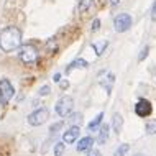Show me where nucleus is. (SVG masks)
I'll list each match as a JSON object with an SVG mask.
<instances>
[{
	"instance_id": "1",
	"label": "nucleus",
	"mask_w": 156,
	"mask_h": 156,
	"mask_svg": "<svg viewBox=\"0 0 156 156\" xmlns=\"http://www.w3.org/2000/svg\"><path fill=\"white\" fill-rule=\"evenodd\" d=\"M23 44V33L18 27H7L0 31V49L3 53H13Z\"/></svg>"
},
{
	"instance_id": "2",
	"label": "nucleus",
	"mask_w": 156,
	"mask_h": 156,
	"mask_svg": "<svg viewBox=\"0 0 156 156\" xmlns=\"http://www.w3.org/2000/svg\"><path fill=\"white\" fill-rule=\"evenodd\" d=\"M38 58H40V53H38V48L35 44L31 43H25L22 44V48H20L18 51V59L23 62V64H35L38 61Z\"/></svg>"
},
{
	"instance_id": "3",
	"label": "nucleus",
	"mask_w": 156,
	"mask_h": 156,
	"mask_svg": "<svg viewBox=\"0 0 156 156\" xmlns=\"http://www.w3.org/2000/svg\"><path fill=\"white\" fill-rule=\"evenodd\" d=\"M15 95V87L8 79H0V105L2 107H7L10 104V100L13 99Z\"/></svg>"
},
{
	"instance_id": "4",
	"label": "nucleus",
	"mask_w": 156,
	"mask_h": 156,
	"mask_svg": "<svg viewBox=\"0 0 156 156\" xmlns=\"http://www.w3.org/2000/svg\"><path fill=\"white\" fill-rule=\"evenodd\" d=\"M73 108H74V100H73V97H69V95H62L56 102V105H54L56 115L62 117V119H64V117H69L71 113H73Z\"/></svg>"
},
{
	"instance_id": "5",
	"label": "nucleus",
	"mask_w": 156,
	"mask_h": 156,
	"mask_svg": "<svg viewBox=\"0 0 156 156\" xmlns=\"http://www.w3.org/2000/svg\"><path fill=\"white\" fill-rule=\"evenodd\" d=\"M48 119H49V110L48 108L46 107H38L27 117V122L31 126H41L43 123L48 122Z\"/></svg>"
},
{
	"instance_id": "6",
	"label": "nucleus",
	"mask_w": 156,
	"mask_h": 156,
	"mask_svg": "<svg viewBox=\"0 0 156 156\" xmlns=\"http://www.w3.org/2000/svg\"><path fill=\"white\" fill-rule=\"evenodd\" d=\"M132 25H133V18H132V15L130 13H119V15H115V18H113V28H115V31L117 33H125V31H128L130 28H132Z\"/></svg>"
},
{
	"instance_id": "7",
	"label": "nucleus",
	"mask_w": 156,
	"mask_h": 156,
	"mask_svg": "<svg viewBox=\"0 0 156 156\" xmlns=\"http://www.w3.org/2000/svg\"><path fill=\"white\" fill-rule=\"evenodd\" d=\"M135 113L140 119H146L153 113V104L148 99H138V102L135 104Z\"/></svg>"
},
{
	"instance_id": "8",
	"label": "nucleus",
	"mask_w": 156,
	"mask_h": 156,
	"mask_svg": "<svg viewBox=\"0 0 156 156\" xmlns=\"http://www.w3.org/2000/svg\"><path fill=\"white\" fill-rule=\"evenodd\" d=\"M79 135H81L79 125H71L69 128L62 133V141H64L66 145H73V143H76L79 140Z\"/></svg>"
},
{
	"instance_id": "9",
	"label": "nucleus",
	"mask_w": 156,
	"mask_h": 156,
	"mask_svg": "<svg viewBox=\"0 0 156 156\" xmlns=\"http://www.w3.org/2000/svg\"><path fill=\"white\" fill-rule=\"evenodd\" d=\"M113 82H115V76H113L112 73H108V71H105V73L100 74L99 77V84L105 89V92L107 94H110L112 92V87H113Z\"/></svg>"
},
{
	"instance_id": "10",
	"label": "nucleus",
	"mask_w": 156,
	"mask_h": 156,
	"mask_svg": "<svg viewBox=\"0 0 156 156\" xmlns=\"http://www.w3.org/2000/svg\"><path fill=\"white\" fill-rule=\"evenodd\" d=\"M95 140L92 136H82L81 140H77V145H76V150L79 153H84V151H90L92 146H94Z\"/></svg>"
},
{
	"instance_id": "11",
	"label": "nucleus",
	"mask_w": 156,
	"mask_h": 156,
	"mask_svg": "<svg viewBox=\"0 0 156 156\" xmlns=\"http://www.w3.org/2000/svg\"><path fill=\"white\" fill-rule=\"evenodd\" d=\"M87 67H89V62L84 59V58H76L71 64H67L66 74H69L71 71H74V69H87Z\"/></svg>"
},
{
	"instance_id": "12",
	"label": "nucleus",
	"mask_w": 156,
	"mask_h": 156,
	"mask_svg": "<svg viewBox=\"0 0 156 156\" xmlns=\"http://www.w3.org/2000/svg\"><path fill=\"white\" fill-rule=\"evenodd\" d=\"M108 136H110V126L107 123H102V126L99 128V135H97V143L99 145H105L108 141Z\"/></svg>"
},
{
	"instance_id": "13",
	"label": "nucleus",
	"mask_w": 156,
	"mask_h": 156,
	"mask_svg": "<svg viewBox=\"0 0 156 156\" xmlns=\"http://www.w3.org/2000/svg\"><path fill=\"white\" fill-rule=\"evenodd\" d=\"M112 128L117 135L122 132V128H123V117H122L119 112H115L112 115Z\"/></svg>"
},
{
	"instance_id": "14",
	"label": "nucleus",
	"mask_w": 156,
	"mask_h": 156,
	"mask_svg": "<svg viewBox=\"0 0 156 156\" xmlns=\"http://www.w3.org/2000/svg\"><path fill=\"white\" fill-rule=\"evenodd\" d=\"M102 122H104V112H100V113H97L95 119H92L89 122L87 130H89V132H95V130H99L100 126H102Z\"/></svg>"
},
{
	"instance_id": "15",
	"label": "nucleus",
	"mask_w": 156,
	"mask_h": 156,
	"mask_svg": "<svg viewBox=\"0 0 156 156\" xmlns=\"http://www.w3.org/2000/svg\"><path fill=\"white\" fill-rule=\"evenodd\" d=\"M94 3H95V0H79V3H77L79 13H86V12H89L90 8L94 7Z\"/></svg>"
},
{
	"instance_id": "16",
	"label": "nucleus",
	"mask_w": 156,
	"mask_h": 156,
	"mask_svg": "<svg viewBox=\"0 0 156 156\" xmlns=\"http://www.w3.org/2000/svg\"><path fill=\"white\" fill-rule=\"evenodd\" d=\"M107 46H108V41H99V43H92V49L95 51L97 56H102L104 51L107 49Z\"/></svg>"
},
{
	"instance_id": "17",
	"label": "nucleus",
	"mask_w": 156,
	"mask_h": 156,
	"mask_svg": "<svg viewBox=\"0 0 156 156\" xmlns=\"http://www.w3.org/2000/svg\"><path fill=\"white\" fill-rule=\"evenodd\" d=\"M44 48H46V51H48L49 54L56 53L58 51V40H56V38H49V40L46 41Z\"/></svg>"
},
{
	"instance_id": "18",
	"label": "nucleus",
	"mask_w": 156,
	"mask_h": 156,
	"mask_svg": "<svg viewBox=\"0 0 156 156\" xmlns=\"http://www.w3.org/2000/svg\"><path fill=\"white\" fill-rule=\"evenodd\" d=\"M145 132L146 135H156V119H151L145 123Z\"/></svg>"
},
{
	"instance_id": "19",
	"label": "nucleus",
	"mask_w": 156,
	"mask_h": 156,
	"mask_svg": "<svg viewBox=\"0 0 156 156\" xmlns=\"http://www.w3.org/2000/svg\"><path fill=\"white\" fill-rule=\"evenodd\" d=\"M64 151H66V143L64 141H58L56 145H54V150H53L54 156H62Z\"/></svg>"
},
{
	"instance_id": "20",
	"label": "nucleus",
	"mask_w": 156,
	"mask_h": 156,
	"mask_svg": "<svg viewBox=\"0 0 156 156\" xmlns=\"http://www.w3.org/2000/svg\"><path fill=\"white\" fill-rule=\"evenodd\" d=\"M128 151H130V145H128V143H122L119 148L115 150L113 156H125L126 153H128Z\"/></svg>"
},
{
	"instance_id": "21",
	"label": "nucleus",
	"mask_w": 156,
	"mask_h": 156,
	"mask_svg": "<svg viewBox=\"0 0 156 156\" xmlns=\"http://www.w3.org/2000/svg\"><path fill=\"white\" fill-rule=\"evenodd\" d=\"M64 126V122H56V123H53L51 126H49V135H54V133H58L59 130Z\"/></svg>"
},
{
	"instance_id": "22",
	"label": "nucleus",
	"mask_w": 156,
	"mask_h": 156,
	"mask_svg": "<svg viewBox=\"0 0 156 156\" xmlns=\"http://www.w3.org/2000/svg\"><path fill=\"white\" fill-rule=\"evenodd\" d=\"M49 94H51V87H49L48 84L41 86L40 90H38V95H40V97H46V95H49Z\"/></svg>"
},
{
	"instance_id": "23",
	"label": "nucleus",
	"mask_w": 156,
	"mask_h": 156,
	"mask_svg": "<svg viewBox=\"0 0 156 156\" xmlns=\"http://www.w3.org/2000/svg\"><path fill=\"white\" fill-rule=\"evenodd\" d=\"M148 54H150V46H143V49L140 51V54H138V61H145L146 58H148Z\"/></svg>"
},
{
	"instance_id": "24",
	"label": "nucleus",
	"mask_w": 156,
	"mask_h": 156,
	"mask_svg": "<svg viewBox=\"0 0 156 156\" xmlns=\"http://www.w3.org/2000/svg\"><path fill=\"white\" fill-rule=\"evenodd\" d=\"M81 120H82V113H71L69 115V123L73 125H77Z\"/></svg>"
},
{
	"instance_id": "25",
	"label": "nucleus",
	"mask_w": 156,
	"mask_h": 156,
	"mask_svg": "<svg viewBox=\"0 0 156 156\" xmlns=\"http://www.w3.org/2000/svg\"><path fill=\"white\" fill-rule=\"evenodd\" d=\"M90 30H92V31H99V30H100V20H99V18H95L94 22H92Z\"/></svg>"
},
{
	"instance_id": "26",
	"label": "nucleus",
	"mask_w": 156,
	"mask_h": 156,
	"mask_svg": "<svg viewBox=\"0 0 156 156\" xmlns=\"http://www.w3.org/2000/svg\"><path fill=\"white\" fill-rule=\"evenodd\" d=\"M151 20L156 22V0L153 2V7H151Z\"/></svg>"
},
{
	"instance_id": "27",
	"label": "nucleus",
	"mask_w": 156,
	"mask_h": 156,
	"mask_svg": "<svg viewBox=\"0 0 156 156\" xmlns=\"http://www.w3.org/2000/svg\"><path fill=\"white\" fill-rule=\"evenodd\" d=\"M87 156H102V153L99 150H90V151H87Z\"/></svg>"
},
{
	"instance_id": "28",
	"label": "nucleus",
	"mask_w": 156,
	"mask_h": 156,
	"mask_svg": "<svg viewBox=\"0 0 156 156\" xmlns=\"http://www.w3.org/2000/svg\"><path fill=\"white\" fill-rule=\"evenodd\" d=\"M59 86H61V89L64 90V89H67V87H69V82H67V81H61Z\"/></svg>"
},
{
	"instance_id": "29",
	"label": "nucleus",
	"mask_w": 156,
	"mask_h": 156,
	"mask_svg": "<svg viewBox=\"0 0 156 156\" xmlns=\"http://www.w3.org/2000/svg\"><path fill=\"white\" fill-rule=\"evenodd\" d=\"M53 81H54V82H61V74L56 73V74L53 76Z\"/></svg>"
},
{
	"instance_id": "30",
	"label": "nucleus",
	"mask_w": 156,
	"mask_h": 156,
	"mask_svg": "<svg viewBox=\"0 0 156 156\" xmlns=\"http://www.w3.org/2000/svg\"><path fill=\"white\" fill-rule=\"evenodd\" d=\"M108 3H110V7H117L120 5V0H108Z\"/></svg>"
},
{
	"instance_id": "31",
	"label": "nucleus",
	"mask_w": 156,
	"mask_h": 156,
	"mask_svg": "<svg viewBox=\"0 0 156 156\" xmlns=\"http://www.w3.org/2000/svg\"><path fill=\"white\" fill-rule=\"evenodd\" d=\"M133 156H145V154H143V153H135Z\"/></svg>"
}]
</instances>
